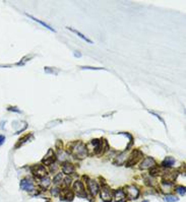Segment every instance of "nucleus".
<instances>
[{"mask_svg": "<svg viewBox=\"0 0 186 202\" xmlns=\"http://www.w3.org/2000/svg\"><path fill=\"white\" fill-rule=\"evenodd\" d=\"M87 151L88 150L85 145L81 141L75 142V143H73L70 146V153L75 158H79V160H82V158L87 157Z\"/></svg>", "mask_w": 186, "mask_h": 202, "instance_id": "f257e3e1", "label": "nucleus"}, {"mask_svg": "<svg viewBox=\"0 0 186 202\" xmlns=\"http://www.w3.org/2000/svg\"><path fill=\"white\" fill-rule=\"evenodd\" d=\"M32 172L34 173L36 177H38L39 179H42L47 176V171L44 168V165H36L32 168Z\"/></svg>", "mask_w": 186, "mask_h": 202, "instance_id": "f03ea898", "label": "nucleus"}, {"mask_svg": "<svg viewBox=\"0 0 186 202\" xmlns=\"http://www.w3.org/2000/svg\"><path fill=\"white\" fill-rule=\"evenodd\" d=\"M112 192L111 189L109 188L107 185H104L102 186V190H101V198L104 202H111L112 201Z\"/></svg>", "mask_w": 186, "mask_h": 202, "instance_id": "7ed1b4c3", "label": "nucleus"}, {"mask_svg": "<svg viewBox=\"0 0 186 202\" xmlns=\"http://www.w3.org/2000/svg\"><path fill=\"white\" fill-rule=\"evenodd\" d=\"M141 157H142V153H141V152L139 151V150H134L131 153L130 157H129L127 163H126V165H127V167H130V165L137 164Z\"/></svg>", "mask_w": 186, "mask_h": 202, "instance_id": "20e7f679", "label": "nucleus"}, {"mask_svg": "<svg viewBox=\"0 0 186 202\" xmlns=\"http://www.w3.org/2000/svg\"><path fill=\"white\" fill-rule=\"evenodd\" d=\"M124 193H125V196H127L129 199H135V198L138 197L139 191H138V189L137 187L128 186V187H126Z\"/></svg>", "mask_w": 186, "mask_h": 202, "instance_id": "39448f33", "label": "nucleus"}, {"mask_svg": "<svg viewBox=\"0 0 186 202\" xmlns=\"http://www.w3.org/2000/svg\"><path fill=\"white\" fill-rule=\"evenodd\" d=\"M73 189L75 191V193L77 194V196L79 197H82V198H85L87 197V194H85V187L84 185L81 181H76L74 185H73Z\"/></svg>", "mask_w": 186, "mask_h": 202, "instance_id": "423d86ee", "label": "nucleus"}, {"mask_svg": "<svg viewBox=\"0 0 186 202\" xmlns=\"http://www.w3.org/2000/svg\"><path fill=\"white\" fill-rule=\"evenodd\" d=\"M87 183H88V188H89V192H91V194L93 195V196H96V195L98 194L99 189H100L99 186H98V184H97V182L94 181V180H92V179H88Z\"/></svg>", "mask_w": 186, "mask_h": 202, "instance_id": "0eeeda50", "label": "nucleus"}, {"mask_svg": "<svg viewBox=\"0 0 186 202\" xmlns=\"http://www.w3.org/2000/svg\"><path fill=\"white\" fill-rule=\"evenodd\" d=\"M156 165V161L152 157H145L144 161L140 163L139 168L142 169V170H145V169H152L154 168Z\"/></svg>", "mask_w": 186, "mask_h": 202, "instance_id": "6e6552de", "label": "nucleus"}, {"mask_svg": "<svg viewBox=\"0 0 186 202\" xmlns=\"http://www.w3.org/2000/svg\"><path fill=\"white\" fill-rule=\"evenodd\" d=\"M21 189L25 191H33L35 189L34 183L32 180H28V179H24L21 182Z\"/></svg>", "mask_w": 186, "mask_h": 202, "instance_id": "1a4fd4ad", "label": "nucleus"}, {"mask_svg": "<svg viewBox=\"0 0 186 202\" xmlns=\"http://www.w3.org/2000/svg\"><path fill=\"white\" fill-rule=\"evenodd\" d=\"M55 160H56L55 153H54V152H53L52 150H49L47 155H46V157H45L44 158H43L42 163L44 164V165H51V164L54 163Z\"/></svg>", "mask_w": 186, "mask_h": 202, "instance_id": "9d476101", "label": "nucleus"}, {"mask_svg": "<svg viewBox=\"0 0 186 202\" xmlns=\"http://www.w3.org/2000/svg\"><path fill=\"white\" fill-rule=\"evenodd\" d=\"M62 172L66 175L72 174L74 172V165L69 161H65L62 164Z\"/></svg>", "mask_w": 186, "mask_h": 202, "instance_id": "9b49d317", "label": "nucleus"}, {"mask_svg": "<svg viewBox=\"0 0 186 202\" xmlns=\"http://www.w3.org/2000/svg\"><path fill=\"white\" fill-rule=\"evenodd\" d=\"M113 197H115V200H116V202H123V200L125 199V193H124V191L122 190V189H118V190H116L115 192H114V196Z\"/></svg>", "mask_w": 186, "mask_h": 202, "instance_id": "f8f14e48", "label": "nucleus"}, {"mask_svg": "<svg viewBox=\"0 0 186 202\" xmlns=\"http://www.w3.org/2000/svg\"><path fill=\"white\" fill-rule=\"evenodd\" d=\"M67 29H69V31H71L72 33H74V34H75L76 36H78V37H79V38H81V39H82V40H84V41H85V42H88V43H89V44H93V41H92V40H89V38H87V37H85V35H82V34H81V32H78V31H76V29H72V28H69V26H67Z\"/></svg>", "mask_w": 186, "mask_h": 202, "instance_id": "ddd939ff", "label": "nucleus"}, {"mask_svg": "<svg viewBox=\"0 0 186 202\" xmlns=\"http://www.w3.org/2000/svg\"><path fill=\"white\" fill-rule=\"evenodd\" d=\"M26 15H28V16H29V17H30V18H32V19H33V21H37V22H39V24H40V25H42L43 26H45V28H46V29H49V31H51V32H53V33H55V32H56V31H55V29H53V28H51V26H50L49 25H47V24H45V22H44V21H40V19H38V18H36V17H34V16H33V15H31V14H28V13H26Z\"/></svg>", "mask_w": 186, "mask_h": 202, "instance_id": "4468645a", "label": "nucleus"}, {"mask_svg": "<svg viewBox=\"0 0 186 202\" xmlns=\"http://www.w3.org/2000/svg\"><path fill=\"white\" fill-rule=\"evenodd\" d=\"M174 164H175V158L172 157H167L164 161H163L162 165L163 167L170 168V167H172V165H174Z\"/></svg>", "mask_w": 186, "mask_h": 202, "instance_id": "2eb2a0df", "label": "nucleus"}, {"mask_svg": "<svg viewBox=\"0 0 186 202\" xmlns=\"http://www.w3.org/2000/svg\"><path fill=\"white\" fill-rule=\"evenodd\" d=\"M62 199L66 201H71L73 199V193L71 191H69L68 189L64 190L62 192Z\"/></svg>", "mask_w": 186, "mask_h": 202, "instance_id": "dca6fc26", "label": "nucleus"}, {"mask_svg": "<svg viewBox=\"0 0 186 202\" xmlns=\"http://www.w3.org/2000/svg\"><path fill=\"white\" fill-rule=\"evenodd\" d=\"M50 183H51V181H50V178L49 177H44V178H42L41 179V181H40V185L44 188V189H46L47 187H49V185H50Z\"/></svg>", "mask_w": 186, "mask_h": 202, "instance_id": "f3484780", "label": "nucleus"}, {"mask_svg": "<svg viewBox=\"0 0 186 202\" xmlns=\"http://www.w3.org/2000/svg\"><path fill=\"white\" fill-rule=\"evenodd\" d=\"M44 70H45V72H47V73H49V74H54V75H57L58 72H59V70H57V69L50 68V67H45Z\"/></svg>", "mask_w": 186, "mask_h": 202, "instance_id": "a211bd4d", "label": "nucleus"}, {"mask_svg": "<svg viewBox=\"0 0 186 202\" xmlns=\"http://www.w3.org/2000/svg\"><path fill=\"white\" fill-rule=\"evenodd\" d=\"M62 179H63V177H62V174H61V173H59V174L56 175L54 179H53V183L56 184V185L60 184V183H61V180H62Z\"/></svg>", "mask_w": 186, "mask_h": 202, "instance_id": "6ab92c4d", "label": "nucleus"}, {"mask_svg": "<svg viewBox=\"0 0 186 202\" xmlns=\"http://www.w3.org/2000/svg\"><path fill=\"white\" fill-rule=\"evenodd\" d=\"M178 197H175L173 195H168V196L165 197V201L166 202H176L178 201Z\"/></svg>", "mask_w": 186, "mask_h": 202, "instance_id": "aec40b11", "label": "nucleus"}, {"mask_svg": "<svg viewBox=\"0 0 186 202\" xmlns=\"http://www.w3.org/2000/svg\"><path fill=\"white\" fill-rule=\"evenodd\" d=\"M30 136H31V135H26V136H25L24 138H22V139H19V142H18V144H16V145H15V147H16V148H18V147L19 146V145H22V144H24V143H25V142H26V141H28V140H26V139H29V138H30Z\"/></svg>", "mask_w": 186, "mask_h": 202, "instance_id": "412c9836", "label": "nucleus"}, {"mask_svg": "<svg viewBox=\"0 0 186 202\" xmlns=\"http://www.w3.org/2000/svg\"><path fill=\"white\" fill-rule=\"evenodd\" d=\"M176 191L178 192L179 194L181 195V196H184L185 193H186V190H185V187H182V186H179L176 188Z\"/></svg>", "mask_w": 186, "mask_h": 202, "instance_id": "4be33fe9", "label": "nucleus"}, {"mask_svg": "<svg viewBox=\"0 0 186 202\" xmlns=\"http://www.w3.org/2000/svg\"><path fill=\"white\" fill-rule=\"evenodd\" d=\"M51 193H52V195L53 196H59V194H60V189L59 188H54V189H52L51 190Z\"/></svg>", "mask_w": 186, "mask_h": 202, "instance_id": "5701e85b", "label": "nucleus"}, {"mask_svg": "<svg viewBox=\"0 0 186 202\" xmlns=\"http://www.w3.org/2000/svg\"><path fill=\"white\" fill-rule=\"evenodd\" d=\"M82 69H91V70H101L103 68H96V67H91V66H84L81 67Z\"/></svg>", "mask_w": 186, "mask_h": 202, "instance_id": "b1692460", "label": "nucleus"}, {"mask_svg": "<svg viewBox=\"0 0 186 202\" xmlns=\"http://www.w3.org/2000/svg\"><path fill=\"white\" fill-rule=\"evenodd\" d=\"M5 141V137L3 135H0V145H2Z\"/></svg>", "mask_w": 186, "mask_h": 202, "instance_id": "393cba45", "label": "nucleus"}, {"mask_svg": "<svg viewBox=\"0 0 186 202\" xmlns=\"http://www.w3.org/2000/svg\"><path fill=\"white\" fill-rule=\"evenodd\" d=\"M152 115H154V116H156V117H157V118L159 119V120H161V122H162V123H163V124H165V121H164V120H163V119H162V118L160 117V116H159V115H157V114H155V113H152Z\"/></svg>", "mask_w": 186, "mask_h": 202, "instance_id": "a878e982", "label": "nucleus"}, {"mask_svg": "<svg viewBox=\"0 0 186 202\" xmlns=\"http://www.w3.org/2000/svg\"><path fill=\"white\" fill-rule=\"evenodd\" d=\"M70 183H71V179L70 178H66L65 179V184L68 186V185H70Z\"/></svg>", "mask_w": 186, "mask_h": 202, "instance_id": "bb28decb", "label": "nucleus"}, {"mask_svg": "<svg viewBox=\"0 0 186 202\" xmlns=\"http://www.w3.org/2000/svg\"><path fill=\"white\" fill-rule=\"evenodd\" d=\"M8 110H10V111H15V112H18V113H19V110H16L15 107H9V108H8Z\"/></svg>", "mask_w": 186, "mask_h": 202, "instance_id": "cd10ccee", "label": "nucleus"}, {"mask_svg": "<svg viewBox=\"0 0 186 202\" xmlns=\"http://www.w3.org/2000/svg\"><path fill=\"white\" fill-rule=\"evenodd\" d=\"M74 56H75V57H81V54L79 52H74Z\"/></svg>", "mask_w": 186, "mask_h": 202, "instance_id": "c85d7f7f", "label": "nucleus"}, {"mask_svg": "<svg viewBox=\"0 0 186 202\" xmlns=\"http://www.w3.org/2000/svg\"><path fill=\"white\" fill-rule=\"evenodd\" d=\"M144 202H148V200H144Z\"/></svg>", "mask_w": 186, "mask_h": 202, "instance_id": "c756f323", "label": "nucleus"}]
</instances>
